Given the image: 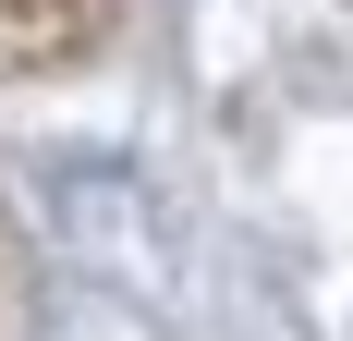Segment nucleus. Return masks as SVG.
<instances>
[{
	"label": "nucleus",
	"instance_id": "1",
	"mask_svg": "<svg viewBox=\"0 0 353 341\" xmlns=\"http://www.w3.org/2000/svg\"><path fill=\"white\" fill-rule=\"evenodd\" d=\"M37 25H61V0H0V37H37Z\"/></svg>",
	"mask_w": 353,
	"mask_h": 341
}]
</instances>
